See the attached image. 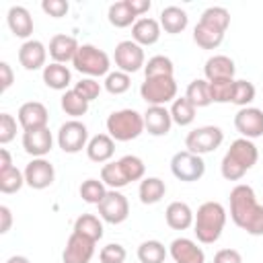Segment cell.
<instances>
[{"label": "cell", "instance_id": "obj_1", "mask_svg": "<svg viewBox=\"0 0 263 263\" xmlns=\"http://www.w3.org/2000/svg\"><path fill=\"white\" fill-rule=\"evenodd\" d=\"M230 218L251 236H263V205L251 185L238 183L230 191Z\"/></svg>", "mask_w": 263, "mask_h": 263}, {"label": "cell", "instance_id": "obj_2", "mask_svg": "<svg viewBox=\"0 0 263 263\" xmlns=\"http://www.w3.org/2000/svg\"><path fill=\"white\" fill-rule=\"evenodd\" d=\"M257 158H259V150L253 144V140L236 138L230 144V148L226 150L224 158H222V164H220L222 177L226 181H238V179H242L245 173L251 171L257 164Z\"/></svg>", "mask_w": 263, "mask_h": 263}, {"label": "cell", "instance_id": "obj_3", "mask_svg": "<svg viewBox=\"0 0 263 263\" xmlns=\"http://www.w3.org/2000/svg\"><path fill=\"white\" fill-rule=\"evenodd\" d=\"M226 226V210L218 201H205L197 208L195 220H193V232L199 242L214 245Z\"/></svg>", "mask_w": 263, "mask_h": 263}, {"label": "cell", "instance_id": "obj_4", "mask_svg": "<svg viewBox=\"0 0 263 263\" xmlns=\"http://www.w3.org/2000/svg\"><path fill=\"white\" fill-rule=\"evenodd\" d=\"M144 132V115L136 109H119L107 117V134L115 142L136 140Z\"/></svg>", "mask_w": 263, "mask_h": 263}, {"label": "cell", "instance_id": "obj_5", "mask_svg": "<svg viewBox=\"0 0 263 263\" xmlns=\"http://www.w3.org/2000/svg\"><path fill=\"white\" fill-rule=\"evenodd\" d=\"M74 70H78L80 74H86L88 78H99V76H107L109 68H111V60L109 55L99 49L97 45L84 43L78 47L74 60H72Z\"/></svg>", "mask_w": 263, "mask_h": 263}, {"label": "cell", "instance_id": "obj_6", "mask_svg": "<svg viewBox=\"0 0 263 263\" xmlns=\"http://www.w3.org/2000/svg\"><path fill=\"white\" fill-rule=\"evenodd\" d=\"M142 99L148 103V107H164L166 103L177 99V82L175 76H154L144 78L140 86Z\"/></svg>", "mask_w": 263, "mask_h": 263}, {"label": "cell", "instance_id": "obj_7", "mask_svg": "<svg viewBox=\"0 0 263 263\" xmlns=\"http://www.w3.org/2000/svg\"><path fill=\"white\" fill-rule=\"evenodd\" d=\"M171 173L183 183H195L205 175V162L199 154L181 150L171 158Z\"/></svg>", "mask_w": 263, "mask_h": 263}, {"label": "cell", "instance_id": "obj_8", "mask_svg": "<svg viewBox=\"0 0 263 263\" xmlns=\"http://www.w3.org/2000/svg\"><path fill=\"white\" fill-rule=\"evenodd\" d=\"M222 142H224V132L218 125H201L187 134L185 148L189 152L201 156V154H208V152H214L216 148H220Z\"/></svg>", "mask_w": 263, "mask_h": 263}, {"label": "cell", "instance_id": "obj_9", "mask_svg": "<svg viewBox=\"0 0 263 263\" xmlns=\"http://www.w3.org/2000/svg\"><path fill=\"white\" fill-rule=\"evenodd\" d=\"M113 60H115L117 70H121V72H125V74H134V72H138V70H142V68L146 66L144 47L138 45V43L132 41V39L119 41V43L115 45Z\"/></svg>", "mask_w": 263, "mask_h": 263}, {"label": "cell", "instance_id": "obj_10", "mask_svg": "<svg viewBox=\"0 0 263 263\" xmlns=\"http://www.w3.org/2000/svg\"><path fill=\"white\" fill-rule=\"evenodd\" d=\"M86 144H88V127L82 121L70 119V121L62 123V127L58 132V146L66 154H76L82 148L86 150Z\"/></svg>", "mask_w": 263, "mask_h": 263}, {"label": "cell", "instance_id": "obj_11", "mask_svg": "<svg viewBox=\"0 0 263 263\" xmlns=\"http://www.w3.org/2000/svg\"><path fill=\"white\" fill-rule=\"evenodd\" d=\"M97 208H99L101 220H105L107 224H121L129 216V201L117 189H109L107 195H105V199Z\"/></svg>", "mask_w": 263, "mask_h": 263}, {"label": "cell", "instance_id": "obj_12", "mask_svg": "<svg viewBox=\"0 0 263 263\" xmlns=\"http://www.w3.org/2000/svg\"><path fill=\"white\" fill-rule=\"evenodd\" d=\"M234 127L240 138L255 140L263 136V109L257 107H242L234 115Z\"/></svg>", "mask_w": 263, "mask_h": 263}, {"label": "cell", "instance_id": "obj_13", "mask_svg": "<svg viewBox=\"0 0 263 263\" xmlns=\"http://www.w3.org/2000/svg\"><path fill=\"white\" fill-rule=\"evenodd\" d=\"M25 183L31 187V189H47L53 181H55V168L49 160L45 158H33L27 166H25Z\"/></svg>", "mask_w": 263, "mask_h": 263}, {"label": "cell", "instance_id": "obj_14", "mask_svg": "<svg viewBox=\"0 0 263 263\" xmlns=\"http://www.w3.org/2000/svg\"><path fill=\"white\" fill-rule=\"evenodd\" d=\"M95 245H97L95 240H90L78 232H72L66 240L62 261L64 263H90V259L95 255Z\"/></svg>", "mask_w": 263, "mask_h": 263}, {"label": "cell", "instance_id": "obj_15", "mask_svg": "<svg viewBox=\"0 0 263 263\" xmlns=\"http://www.w3.org/2000/svg\"><path fill=\"white\" fill-rule=\"evenodd\" d=\"M18 125L23 127V132H33V129H41V127H47V121H49V113L45 109L43 103L39 101H27L18 107Z\"/></svg>", "mask_w": 263, "mask_h": 263}, {"label": "cell", "instance_id": "obj_16", "mask_svg": "<svg viewBox=\"0 0 263 263\" xmlns=\"http://www.w3.org/2000/svg\"><path fill=\"white\" fill-rule=\"evenodd\" d=\"M45 60H47V47L39 39H29L18 47V64L29 72L45 68Z\"/></svg>", "mask_w": 263, "mask_h": 263}, {"label": "cell", "instance_id": "obj_17", "mask_svg": "<svg viewBox=\"0 0 263 263\" xmlns=\"http://www.w3.org/2000/svg\"><path fill=\"white\" fill-rule=\"evenodd\" d=\"M168 255L173 257L175 263H205V253L201 247H197L195 240L191 238H175L168 247Z\"/></svg>", "mask_w": 263, "mask_h": 263}, {"label": "cell", "instance_id": "obj_18", "mask_svg": "<svg viewBox=\"0 0 263 263\" xmlns=\"http://www.w3.org/2000/svg\"><path fill=\"white\" fill-rule=\"evenodd\" d=\"M53 146V136L49 132V127H41V129H33V132H23V148L29 156L33 158H43L45 154H49Z\"/></svg>", "mask_w": 263, "mask_h": 263}, {"label": "cell", "instance_id": "obj_19", "mask_svg": "<svg viewBox=\"0 0 263 263\" xmlns=\"http://www.w3.org/2000/svg\"><path fill=\"white\" fill-rule=\"evenodd\" d=\"M144 115V129L154 136V138H160V136H166L173 127V117H171V111L166 107H148Z\"/></svg>", "mask_w": 263, "mask_h": 263}, {"label": "cell", "instance_id": "obj_20", "mask_svg": "<svg viewBox=\"0 0 263 263\" xmlns=\"http://www.w3.org/2000/svg\"><path fill=\"white\" fill-rule=\"evenodd\" d=\"M78 47H80V45H78V41H76L72 35L60 33V35H53V37L49 39L47 51H49V55H51V60H53L55 64H68V62L74 60Z\"/></svg>", "mask_w": 263, "mask_h": 263}, {"label": "cell", "instance_id": "obj_21", "mask_svg": "<svg viewBox=\"0 0 263 263\" xmlns=\"http://www.w3.org/2000/svg\"><path fill=\"white\" fill-rule=\"evenodd\" d=\"M160 23L156 18H150V16H142L134 23L132 27V41H136L138 45H154L158 39H160Z\"/></svg>", "mask_w": 263, "mask_h": 263}, {"label": "cell", "instance_id": "obj_22", "mask_svg": "<svg viewBox=\"0 0 263 263\" xmlns=\"http://www.w3.org/2000/svg\"><path fill=\"white\" fill-rule=\"evenodd\" d=\"M234 60L224 55V53H218V55H212L208 58L205 66H203V74H205V80L208 82H214V80H228V78H234Z\"/></svg>", "mask_w": 263, "mask_h": 263}, {"label": "cell", "instance_id": "obj_23", "mask_svg": "<svg viewBox=\"0 0 263 263\" xmlns=\"http://www.w3.org/2000/svg\"><path fill=\"white\" fill-rule=\"evenodd\" d=\"M115 154V140L109 134H97L86 144V156L92 162H109Z\"/></svg>", "mask_w": 263, "mask_h": 263}, {"label": "cell", "instance_id": "obj_24", "mask_svg": "<svg viewBox=\"0 0 263 263\" xmlns=\"http://www.w3.org/2000/svg\"><path fill=\"white\" fill-rule=\"evenodd\" d=\"M6 23L14 37L29 41V37L33 33V16L25 6H10L8 14H6Z\"/></svg>", "mask_w": 263, "mask_h": 263}, {"label": "cell", "instance_id": "obj_25", "mask_svg": "<svg viewBox=\"0 0 263 263\" xmlns=\"http://www.w3.org/2000/svg\"><path fill=\"white\" fill-rule=\"evenodd\" d=\"M164 220L173 230H187L189 226H193L195 214L189 208V203L185 201H171L164 210Z\"/></svg>", "mask_w": 263, "mask_h": 263}, {"label": "cell", "instance_id": "obj_26", "mask_svg": "<svg viewBox=\"0 0 263 263\" xmlns=\"http://www.w3.org/2000/svg\"><path fill=\"white\" fill-rule=\"evenodd\" d=\"M160 27L164 29V33L168 35H177L183 33L189 25V16L181 6H164L160 10Z\"/></svg>", "mask_w": 263, "mask_h": 263}, {"label": "cell", "instance_id": "obj_27", "mask_svg": "<svg viewBox=\"0 0 263 263\" xmlns=\"http://www.w3.org/2000/svg\"><path fill=\"white\" fill-rule=\"evenodd\" d=\"M43 82L47 88H53V90H70V82H72V72L68 70L66 64H47L43 68Z\"/></svg>", "mask_w": 263, "mask_h": 263}, {"label": "cell", "instance_id": "obj_28", "mask_svg": "<svg viewBox=\"0 0 263 263\" xmlns=\"http://www.w3.org/2000/svg\"><path fill=\"white\" fill-rule=\"evenodd\" d=\"M193 41L201 49H216L224 41V31H220L218 27H212L208 23L197 21V25L193 29Z\"/></svg>", "mask_w": 263, "mask_h": 263}, {"label": "cell", "instance_id": "obj_29", "mask_svg": "<svg viewBox=\"0 0 263 263\" xmlns=\"http://www.w3.org/2000/svg\"><path fill=\"white\" fill-rule=\"evenodd\" d=\"M166 193V183L158 177H144L140 181V189H138V195H140V201L144 205H154L158 203Z\"/></svg>", "mask_w": 263, "mask_h": 263}, {"label": "cell", "instance_id": "obj_30", "mask_svg": "<svg viewBox=\"0 0 263 263\" xmlns=\"http://www.w3.org/2000/svg\"><path fill=\"white\" fill-rule=\"evenodd\" d=\"M107 18H109V23H111L113 27L125 29V27H134V23L138 21V14L132 10L129 0H119V2H113V4L109 6Z\"/></svg>", "mask_w": 263, "mask_h": 263}, {"label": "cell", "instance_id": "obj_31", "mask_svg": "<svg viewBox=\"0 0 263 263\" xmlns=\"http://www.w3.org/2000/svg\"><path fill=\"white\" fill-rule=\"evenodd\" d=\"M72 232H78V234H82V236L99 242L103 238V222L95 214H82V216L76 218Z\"/></svg>", "mask_w": 263, "mask_h": 263}, {"label": "cell", "instance_id": "obj_32", "mask_svg": "<svg viewBox=\"0 0 263 263\" xmlns=\"http://www.w3.org/2000/svg\"><path fill=\"white\" fill-rule=\"evenodd\" d=\"M185 97L193 103L195 109L199 107H208L212 105V97H210V84L205 78H195L189 82L187 90H185Z\"/></svg>", "mask_w": 263, "mask_h": 263}, {"label": "cell", "instance_id": "obj_33", "mask_svg": "<svg viewBox=\"0 0 263 263\" xmlns=\"http://www.w3.org/2000/svg\"><path fill=\"white\" fill-rule=\"evenodd\" d=\"M168 111H171L173 123H177V125H181V127L191 125V123H193V119H195V107H193V103H191L187 97L175 99Z\"/></svg>", "mask_w": 263, "mask_h": 263}, {"label": "cell", "instance_id": "obj_34", "mask_svg": "<svg viewBox=\"0 0 263 263\" xmlns=\"http://www.w3.org/2000/svg\"><path fill=\"white\" fill-rule=\"evenodd\" d=\"M168 251L160 240H144L138 247V259L140 263H164Z\"/></svg>", "mask_w": 263, "mask_h": 263}, {"label": "cell", "instance_id": "obj_35", "mask_svg": "<svg viewBox=\"0 0 263 263\" xmlns=\"http://www.w3.org/2000/svg\"><path fill=\"white\" fill-rule=\"evenodd\" d=\"M88 101L86 99H82L74 88H70V90H66L64 95H62V109H64V113L66 115H70V117H82V115H86V111H88Z\"/></svg>", "mask_w": 263, "mask_h": 263}, {"label": "cell", "instance_id": "obj_36", "mask_svg": "<svg viewBox=\"0 0 263 263\" xmlns=\"http://www.w3.org/2000/svg\"><path fill=\"white\" fill-rule=\"evenodd\" d=\"M101 181L107 187H111V189H121V187L129 185L125 173L119 166V160H113V162H105L103 164V168H101Z\"/></svg>", "mask_w": 263, "mask_h": 263}, {"label": "cell", "instance_id": "obj_37", "mask_svg": "<svg viewBox=\"0 0 263 263\" xmlns=\"http://www.w3.org/2000/svg\"><path fill=\"white\" fill-rule=\"evenodd\" d=\"M107 191H109L107 185H105L103 181H99V179H86V181H82V185H80V189H78L80 197H82L86 203H92V205H99V203L105 199Z\"/></svg>", "mask_w": 263, "mask_h": 263}, {"label": "cell", "instance_id": "obj_38", "mask_svg": "<svg viewBox=\"0 0 263 263\" xmlns=\"http://www.w3.org/2000/svg\"><path fill=\"white\" fill-rule=\"evenodd\" d=\"M175 66L171 62V58L166 55H152L146 66H144V76L146 78H154V76H173Z\"/></svg>", "mask_w": 263, "mask_h": 263}, {"label": "cell", "instance_id": "obj_39", "mask_svg": "<svg viewBox=\"0 0 263 263\" xmlns=\"http://www.w3.org/2000/svg\"><path fill=\"white\" fill-rule=\"evenodd\" d=\"M255 84L249 82V80H234V88H232V99L230 103L232 105H238L240 109L242 107H251V103L255 101Z\"/></svg>", "mask_w": 263, "mask_h": 263}, {"label": "cell", "instance_id": "obj_40", "mask_svg": "<svg viewBox=\"0 0 263 263\" xmlns=\"http://www.w3.org/2000/svg\"><path fill=\"white\" fill-rule=\"evenodd\" d=\"M199 21H201V23H208V25H212V27H218L220 31L226 33V29H228V25H230V12H228L224 6H210V8H205V10L201 12Z\"/></svg>", "mask_w": 263, "mask_h": 263}, {"label": "cell", "instance_id": "obj_41", "mask_svg": "<svg viewBox=\"0 0 263 263\" xmlns=\"http://www.w3.org/2000/svg\"><path fill=\"white\" fill-rule=\"evenodd\" d=\"M119 166H121V171L125 173V177H127L129 183H132V181H142V179H144L146 164H144L142 158H138V156H134V154H125V156L119 158Z\"/></svg>", "mask_w": 263, "mask_h": 263}, {"label": "cell", "instance_id": "obj_42", "mask_svg": "<svg viewBox=\"0 0 263 263\" xmlns=\"http://www.w3.org/2000/svg\"><path fill=\"white\" fill-rule=\"evenodd\" d=\"M25 183V173L18 171L16 166L8 168V171H0V191L2 193H16Z\"/></svg>", "mask_w": 263, "mask_h": 263}, {"label": "cell", "instance_id": "obj_43", "mask_svg": "<svg viewBox=\"0 0 263 263\" xmlns=\"http://www.w3.org/2000/svg\"><path fill=\"white\" fill-rule=\"evenodd\" d=\"M103 86H105V90L111 92V95H123V92L129 90L132 78H129V74H125V72H121V70H115V72H109V74L105 76Z\"/></svg>", "mask_w": 263, "mask_h": 263}, {"label": "cell", "instance_id": "obj_44", "mask_svg": "<svg viewBox=\"0 0 263 263\" xmlns=\"http://www.w3.org/2000/svg\"><path fill=\"white\" fill-rule=\"evenodd\" d=\"M210 84V97L212 103H230L232 99V88H234V78L228 80H214Z\"/></svg>", "mask_w": 263, "mask_h": 263}, {"label": "cell", "instance_id": "obj_45", "mask_svg": "<svg viewBox=\"0 0 263 263\" xmlns=\"http://www.w3.org/2000/svg\"><path fill=\"white\" fill-rule=\"evenodd\" d=\"M125 257H127V251L119 242H109L99 253V261L101 263H125Z\"/></svg>", "mask_w": 263, "mask_h": 263}, {"label": "cell", "instance_id": "obj_46", "mask_svg": "<svg viewBox=\"0 0 263 263\" xmlns=\"http://www.w3.org/2000/svg\"><path fill=\"white\" fill-rule=\"evenodd\" d=\"M74 90H76L82 99H86V101L90 103V101H95V99L101 95V82H99L97 78H82V80H78V82L74 84Z\"/></svg>", "mask_w": 263, "mask_h": 263}, {"label": "cell", "instance_id": "obj_47", "mask_svg": "<svg viewBox=\"0 0 263 263\" xmlns=\"http://www.w3.org/2000/svg\"><path fill=\"white\" fill-rule=\"evenodd\" d=\"M16 136V119L10 113H0V144L12 142Z\"/></svg>", "mask_w": 263, "mask_h": 263}, {"label": "cell", "instance_id": "obj_48", "mask_svg": "<svg viewBox=\"0 0 263 263\" xmlns=\"http://www.w3.org/2000/svg\"><path fill=\"white\" fill-rule=\"evenodd\" d=\"M41 8H43L45 14L53 16V18H62V16L68 14L70 4H68L66 0H43V2H41Z\"/></svg>", "mask_w": 263, "mask_h": 263}, {"label": "cell", "instance_id": "obj_49", "mask_svg": "<svg viewBox=\"0 0 263 263\" xmlns=\"http://www.w3.org/2000/svg\"><path fill=\"white\" fill-rule=\"evenodd\" d=\"M214 263H242V255L236 249H220L214 255Z\"/></svg>", "mask_w": 263, "mask_h": 263}, {"label": "cell", "instance_id": "obj_50", "mask_svg": "<svg viewBox=\"0 0 263 263\" xmlns=\"http://www.w3.org/2000/svg\"><path fill=\"white\" fill-rule=\"evenodd\" d=\"M0 90L4 92V90H8L10 88V84L14 82V74H12V68H10V64L8 62H0Z\"/></svg>", "mask_w": 263, "mask_h": 263}, {"label": "cell", "instance_id": "obj_51", "mask_svg": "<svg viewBox=\"0 0 263 263\" xmlns=\"http://www.w3.org/2000/svg\"><path fill=\"white\" fill-rule=\"evenodd\" d=\"M12 226V212L8 205H0V234H6Z\"/></svg>", "mask_w": 263, "mask_h": 263}, {"label": "cell", "instance_id": "obj_52", "mask_svg": "<svg viewBox=\"0 0 263 263\" xmlns=\"http://www.w3.org/2000/svg\"><path fill=\"white\" fill-rule=\"evenodd\" d=\"M129 6H132V10L142 18V14L150 10L152 2H150V0H129Z\"/></svg>", "mask_w": 263, "mask_h": 263}, {"label": "cell", "instance_id": "obj_53", "mask_svg": "<svg viewBox=\"0 0 263 263\" xmlns=\"http://www.w3.org/2000/svg\"><path fill=\"white\" fill-rule=\"evenodd\" d=\"M14 164H12V156H10V152L6 150V148H0V171H8V168H12Z\"/></svg>", "mask_w": 263, "mask_h": 263}, {"label": "cell", "instance_id": "obj_54", "mask_svg": "<svg viewBox=\"0 0 263 263\" xmlns=\"http://www.w3.org/2000/svg\"><path fill=\"white\" fill-rule=\"evenodd\" d=\"M4 263H31L25 255H12V257H8Z\"/></svg>", "mask_w": 263, "mask_h": 263}]
</instances>
